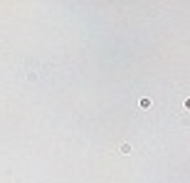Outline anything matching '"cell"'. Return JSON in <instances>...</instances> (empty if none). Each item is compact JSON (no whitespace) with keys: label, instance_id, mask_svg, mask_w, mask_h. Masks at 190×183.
<instances>
[{"label":"cell","instance_id":"cell-1","mask_svg":"<svg viewBox=\"0 0 190 183\" xmlns=\"http://www.w3.org/2000/svg\"><path fill=\"white\" fill-rule=\"evenodd\" d=\"M121 153H131V144H121Z\"/></svg>","mask_w":190,"mask_h":183}]
</instances>
